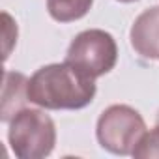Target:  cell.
Returning <instances> with one entry per match:
<instances>
[{
  "label": "cell",
  "instance_id": "6da1fadb",
  "mask_svg": "<svg viewBox=\"0 0 159 159\" xmlns=\"http://www.w3.org/2000/svg\"><path fill=\"white\" fill-rule=\"evenodd\" d=\"M96 79L69 62L39 67L28 79V101L49 111H79L94 101Z\"/></svg>",
  "mask_w": 159,
  "mask_h": 159
},
{
  "label": "cell",
  "instance_id": "7a4b0ae2",
  "mask_svg": "<svg viewBox=\"0 0 159 159\" xmlns=\"http://www.w3.org/2000/svg\"><path fill=\"white\" fill-rule=\"evenodd\" d=\"M8 140L19 159H43L54 150L56 127L45 111L21 109L10 120Z\"/></svg>",
  "mask_w": 159,
  "mask_h": 159
},
{
  "label": "cell",
  "instance_id": "3957f363",
  "mask_svg": "<svg viewBox=\"0 0 159 159\" xmlns=\"http://www.w3.org/2000/svg\"><path fill=\"white\" fill-rule=\"evenodd\" d=\"M144 133L146 124L140 112L129 105H111L96 125L98 142L114 155H131Z\"/></svg>",
  "mask_w": 159,
  "mask_h": 159
},
{
  "label": "cell",
  "instance_id": "277c9868",
  "mask_svg": "<svg viewBox=\"0 0 159 159\" xmlns=\"http://www.w3.org/2000/svg\"><path fill=\"white\" fill-rule=\"evenodd\" d=\"M118 60V47L114 38L99 28H90L77 34L67 47L66 62L81 69L92 79L109 73Z\"/></svg>",
  "mask_w": 159,
  "mask_h": 159
},
{
  "label": "cell",
  "instance_id": "5b68a950",
  "mask_svg": "<svg viewBox=\"0 0 159 159\" xmlns=\"http://www.w3.org/2000/svg\"><path fill=\"white\" fill-rule=\"evenodd\" d=\"M133 49L148 60L159 58V6L142 11L129 32Z\"/></svg>",
  "mask_w": 159,
  "mask_h": 159
},
{
  "label": "cell",
  "instance_id": "8992f818",
  "mask_svg": "<svg viewBox=\"0 0 159 159\" xmlns=\"http://www.w3.org/2000/svg\"><path fill=\"white\" fill-rule=\"evenodd\" d=\"M28 101V79L23 73L6 71L4 73V90H2V107H0V120L10 122L25 103Z\"/></svg>",
  "mask_w": 159,
  "mask_h": 159
},
{
  "label": "cell",
  "instance_id": "52a82bcc",
  "mask_svg": "<svg viewBox=\"0 0 159 159\" xmlns=\"http://www.w3.org/2000/svg\"><path fill=\"white\" fill-rule=\"evenodd\" d=\"M94 0H47V11L58 23H73L83 19Z\"/></svg>",
  "mask_w": 159,
  "mask_h": 159
},
{
  "label": "cell",
  "instance_id": "ba28073f",
  "mask_svg": "<svg viewBox=\"0 0 159 159\" xmlns=\"http://www.w3.org/2000/svg\"><path fill=\"white\" fill-rule=\"evenodd\" d=\"M131 155L137 159H152V157L159 159V125H155L150 133L142 135Z\"/></svg>",
  "mask_w": 159,
  "mask_h": 159
},
{
  "label": "cell",
  "instance_id": "9c48e42d",
  "mask_svg": "<svg viewBox=\"0 0 159 159\" xmlns=\"http://www.w3.org/2000/svg\"><path fill=\"white\" fill-rule=\"evenodd\" d=\"M2 19H4V38H6V49H4V58H8L10 56V49H11V45L10 43H13V41H17V34H10V30H11V26H13V21H11V17L4 11L2 13Z\"/></svg>",
  "mask_w": 159,
  "mask_h": 159
},
{
  "label": "cell",
  "instance_id": "30bf717a",
  "mask_svg": "<svg viewBox=\"0 0 159 159\" xmlns=\"http://www.w3.org/2000/svg\"><path fill=\"white\" fill-rule=\"evenodd\" d=\"M118 2H137V0H118Z\"/></svg>",
  "mask_w": 159,
  "mask_h": 159
},
{
  "label": "cell",
  "instance_id": "8fae6325",
  "mask_svg": "<svg viewBox=\"0 0 159 159\" xmlns=\"http://www.w3.org/2000/svg\"><path fill=\"white\" fill-rule=\"evenodd\" d=\"M155 124L159 125V112H157V118H155Z\"/></svg>",
  "mask_w": 159,
  "mask_h": 159
}]
</instances>
